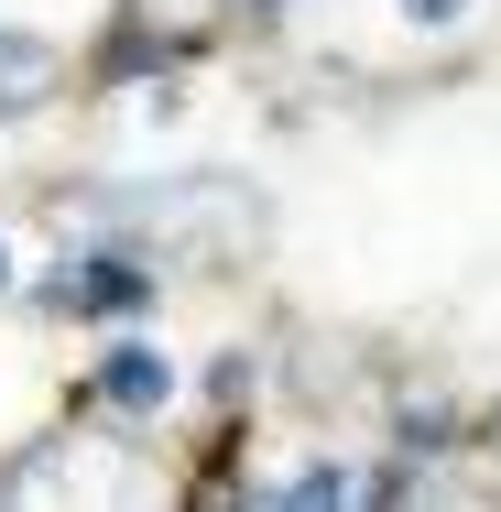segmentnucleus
Instances as JSON below:
<instances>
[{
    "label": "nucleus",
    "mask_w": 501,
    "mask_h": 512,
    "mask_svg": "<svg viewBox=\"0 0 501 512\" xmlns=\"http://www.w3.org/2000/svg\"><path fill=\"white\" fill-rule=\"evenodd\" d=\"M153 295H164V273H153L142 251H120V240L66 251L55 284H44V306H55V316H153Z\"/></svg>",
    "instance_id": "f257e3e1"
},
{
    "label": "nucleus",
    "mask_w": 501,
    "mask_h": 512,
    "mask_svg": "<svg viewBox=\"0 0 501 512\" xmlns=\"http://www.w3.org/2000/svg\"><path fill=\"white\" fill-rule=\"evenodd\" d=\"M99 404H109V414H164V404H175V360H164L153 338H109Z\"/></svg>",
    "instance_id": "f03ea898"
},
{
    "label": "nucleus",
    "mask_w": 501,
    "mask_h": 512,
    "mask_svg": "<svg viewBox=\"0 0 501 512\" xmlns=\"http://www.w3.org/2000/svg\"><path fill=\"white\" fill-rule=\"evenodd\" d=\"M251 512H360V480H349L338 458H305L295 480H284V491H262Z\"/></svg>",
    "instance_id": "7ed1b4c3"
},
{
    "label": "nucleus",
    "mask_w": 501,
    "mask_h": 512,
    "mask_svg": "<svg viewBox=\"0 0 501 512\" xmlns=\"http://www.w3.org/2000/svg\"><path fill=\"white\" fill-rule=\"evenodd\" d=\"M44 77H55V55H44L33 33H0V120L44 109Z\"/></svg>",
    "instance_id": "20e7f679"
},
{
    "label": "nucleus",
    "mask_w": 501,
    "mask_h": 512,
    "mask_svg": "<svg viewBox=\"0 0 501 512\" xmlns=\"http://www.w3.org/2000/svg\"><path fill=\"white\" fill-rule=\"evenodd\" d=\"M414 33H447V22H469V0H393Z\"/></svg>",
    "instance_id": "39448f33"
},
{
    "label": "nucleus",
    "mask_w": 501,
    "mask_h": 512,
    "mask_svg": "<svg viewBox=\"0 0 501 512\" xmlns=\"http://www.w3.org/2000/svg\"><path fill=\"white\" fill-rule=\"evenodd\" d=\"M229 11H284V0H229Z\"/></svg>",
    "instance_id": "423d86ee"
},
{
    "label": "nucleus",
    "mask_w": 501,
    "mask_h": 512,
    "mask_svg": "<svg viewBox=\"0 0 501 512\" xmlns=\"http://www.w3.org/2000/svg\"><path fill=\"white\" fill-rule=\"evenodd\" d=\"M0 295H11V251H0Z\"/></svg>",
    "instance_id": "0eeeda50"
},
{
    "label": "nucleus",
    "mask_w": 501,
    "mask_h": 512,
    "mask_svg": "<svg viewBox=\"0 0 501 512\" xmlns=\"http://www.w3.org/2000/svg\"><path fill=\"white\" fill-rule=\"evenodd\" d=\"M491 436H501V414H491Z\"/></svg>",
    "instance_id": "6e6552de"
}]
</instances>
